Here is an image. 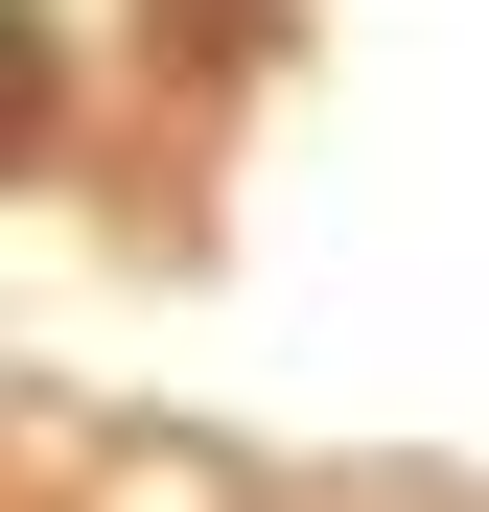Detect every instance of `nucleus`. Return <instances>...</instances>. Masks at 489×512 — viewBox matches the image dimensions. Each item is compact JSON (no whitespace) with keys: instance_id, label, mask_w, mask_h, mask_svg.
Masks as SVG:
<instances>
[{"instance_id":"f257e3e1","label":"nucleus","mask_w":489,"mask_h":512,"mask_svg":"<svg viewBox=\"0 0 489 512\" xmlns=\"http://www.w3.org/2000/svg\"><path fill=\"white\" fill-rule=\"evenodd\" d=\"M24 140H47V47L0 24V163H24Z\"/></svg>"}]
</instances>
